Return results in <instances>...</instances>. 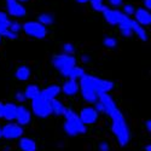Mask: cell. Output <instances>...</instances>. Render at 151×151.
<instances>
[{
  "instance_id": "cell-1",
  "label": "cell",
  "mask_w": 151,
  "mask_h": 151,
  "mask_svg": "<svg viewBox=\"0 0 151 151\" xmlns=\"http://www.w3.org/2000/svg\"><path fill=\"white\" fill-rule=\"evenodd\" d=\"M98 100L104 105L105 114H108L112 120L111 131L117 138L120 145L121 146L127 145L129 143V128H128L127 122H126L121 110L117 108L116 103L114 102V99L111 98V96L109 93L100 92V93H98Z\"/></svg>"
},
{
  "instance_id": "cell-2",
  "label": "cell",
  "mask_w": 151,
  "mask_h": 151,
  "mask_svg": "<svg viewBox=\"0 0 151 151\" xmlns=\"http://www.w3.org/2000/svg\"><path fill=\"white\" fill-rule=\"evenodd\" d=\"M65 123H64V131L68 135L75 137L78 134L86 133V124L80 120L79 115L71 109H65L64 115Z\"/></svg>"
},
{
  "instance_id": "cell-3",
  "label": "cell",
  "mask_w": 151,
  "mask_h": 151,
  "mask_svg": "<svg viewBox=\"0 0 151 151\" xmlns=\"http://www.w3.org/2000/svg\"><path fill=\"white\" fill-rule=\"evenodd\" d=\"M52 64L63 75V76L67 78L69 70L73 67L76 65V58H75L73 55H68V53L57 55L52 59Z\"/></svg>"
},
{
  "instance_id": "cell-4",
  "label": "cell",
  "mask_w": 151,
  "mask_h": 151,
  "mask_svg": "<svg viewBox=\"0 0 151 151\" xmlns=\"http://www.w3.org/2000/svg\"><path fill=\"white\" fill-rule=\"evenodd\" d=\"M32 110H33V114H35L37 117H41V119L48 117L52 114L51 102L48 99H45L41 96H39L33 99Z\"/></svg>"
},
{
  "instance_id": "cell-5",
  "label": "cell",
  "mask_w": 151,
  "mask_h": 151,
  "mask_svg": "<svg viewBox=\"0 0 151 151\" xmlns=\"http://www.w3.org/2000/svg\"><path fill=\"white\" fill-rule=\"evenodd\" d=\"M22 29L27 35L35 37V39H44L47 35V29L44 24H41L39 21H29L26 22L22 26Z\"/></svg>"
},
{
  "instance_id": "cell-6",
  "label": "cell",
  "mask_w": 151,
  "mask_h": 151,
  "mask_svg": "<svg viewBox=\"0 0 151 151\" xmlns=\"http://www.w3.org/2000/svg\"><path fill=\"white\" fill-rule=\"evenodd\" d=\"M85 79L90 82V85L96 90L97 93H100V92L109 93L112 88H114V82L112 81L99 79V78L92 76V75H87V74H85Z\"/></svg>"
},
{
  "instance_id": "cell-7",
  "label": "cell",
  "mask_w": 151,
  "mask_h": 151,
  "mask_svg": "<svg viewBox=\"0 0 151 151\" xmlns=\"http://www.w3.org/2000/svg\"><path fill=\"white\" fill-rule=\"evenodd\" d=\"M79 87L81 90L83 99L86 100L87 103H96L98 100V93L96 92V90L93 88V87L90 85V82L85 79V75L80 79Z\"/></svg>"
},
{
  "instance_id": "cell-8",
  "label": "cell",
  "mask_w": 151,
  "mask_h": 151,
  "mask_svg": "<svg viewBox=\"0 0 151 151\" xmlns=\"http://www.w3.org/2000/svg\"><path fill=\"white\" fill-rule=\"evenodd\" d=\"M6 10L7 16L16 18H22L27 14V10L23 6V3H19L18 0H6Z\"/></svg>"
},
{
  "instance_id": "cell-9",
  "label": "cell",
  "mask_w": 151,
  "mask_h": 151,
  "mask_svg": "<svg viewBox=\"0 0 151 151\" xmlns=\"http://www.w3.org/2000/svg\"><path fill=\"white\" fill-rule=\"evenodd\" d=\"M22 134H23V128L21 124L7 123L1 128V137L6 138V139H17V138L22 137Z\"/></svg>"
},
{
  "instance_id": "cell-10",
  "label": "cell",
  "mask_w": 151,
  "mask_h": 151,
  "mask_svg": "<svg viewBox=\"0 0 151 151\" xmlns=\"http://www.w3.org/2000/svg\"><path fill=\"white\" fill-rule=\"evenodd\" d=\"M105 21L109 23V24H112V26H117V24L127 16V15H124L122 11L117 10V9H106L105 11L102 12Z\"/></svg>"
},
{
  "instance_id": "cell-11",
  "label": "cell",
  "mask_w": 151,
  "mask_h": 151,
  "mask_svg": "<svg viewBox=\"0 0 151 151\" xmlns=\"http://www.w3.org/2000/svg\"><path fill=\"white\" fill-rule=\"evenodd\" d=\"M98 115H99V112L94 108L87 106V108H83L80 111L79 117L85 124H92L98 120Z\"/></svg>"
},
{
  "instance_id": "cell-12",
  "label": "cell",
  "mask_w": 151,
  "mask_h": 151,
  "mask_svg": "<svg viewBox=\"0 0 151 151\" xmlns=\"http://www.w3.org/2000/svg\"><path fill=\"white\" fill-rule=\"evenodd\" d=\"M133 16H134V21L138 22L143 27L151 24V14H150V10L147 9H144V7L137 9Z\"/></svg>"
},
{
  "instance_id": "cell-13",
  "label": "cell",
  "mask_w": 151,
  "mask_h": 151,
  "mask_svg": "<svg viewBox=\"0 0 151 151\" xmlns=\"http://www.w3.org/2000/svg\"><path fill=\"white\" fill-rule=\"evenodd\" d=\"M15 120H17L18 124H21V126L28 124L30 122V120H32L30 111L26 106H23V105L17 106V114H16V119Z\"/></svg>"
},
{
  "instance_id": "cell-14",
  "label": "cell",
  "mask_w": 151,
  "mask_h": 151,
  "mask_svg": "<svg viewBox=\"0 0 151 151\" xmlns=\"http://www.w3.org/2000/svg\"><path fill=\"white\" fill-rule=\"evenodd\" d=\"M60 91H63L67 96H74V94H76L78 91H79V83H78L76 80L69 79L64 85H63Z\"/></svg>"
},
{
  "instance_id": "cell-15",
  "label": "cell",
  "mask_w": 151,
  "mask_h": 151,
  "mask_svg": "<svg viewBox=\"0 0 151 151\" xmlns=\"http://www.w3.org/2000/svg\"><path fill=\"white\" fill-rule=\"evenodd\" d=\"M16 114H17V105H15L14 103H6L4 104V109H3V117L7 121H12L16 119Z\"/></svg>"
},
{
  "instance_id": "cell-16",
  "label": "cell",
  "mask_w": 151,
  "mask_h": 151,
  "mask_svg": "<svg viewBox=\"0 0 151 151\" xmlns=\"http://www.w3.org/2000/svg\"><path fill=\"white\" fill-rule=\"evenodd\" d=\"M60 93V87L59 86H50V87H46L45 90L40 91V96L45 99H48V100H51L53 98H56L58 94Z\"/></svg>"
},
{
  "instance_id": "cell-17",
  "label": "cell",
  "mask_w": 151,
  "mask_h": 151,
  "mask_svg": "<svg viewBox=\"0 0 151 151\" xmlns=\"http://www.w3.org/2000/svg\"><path fill=\"white\" fill-rule=\"evenodd\" d=\"M131 27H132L133 34H135L142 41H146L147 40V34H146V30L144 29L143 26H140L138 22H135L134 19H132L131 21Z\"/></svg>"
},
{
  "instance_id": "cell-18",
  "label": "cell",
  "mask_w": 151,
  "mask_h": 151,
  "mask_svg": "<svg viewBox=\"0 0 151 151\" xmlns=\"http://www.w3.org/2000/svg\"><path fill=\"white\" fill-rule=\"evenodd\" d=\"M18 145L22 151H36V143L30 138H21Z\"/></svg>"
},
{
  "instance_id": "cell-19",
  "label": "cell",
  "mask_w": 151,
  "mask_h": 151,
  "mask_svg": "<svg viewBox=\"0 0 151 151\" xmlns=\"http://www.w3.org/2000/svg\"><path fill=\"white\" fill-rule=\"evenodd\" d=\"M9 22H0V36H5L7 39H11V40H15L17 39V34L16 33H12L10 29H9Z\"/></svg>"
},
{
  "instance_id": "cell-20",
  "label": "cell",
  "mask_w": 151,
  "mask_h": 151,
  "mask_svg": "<svg viewBox=\"0 0 151 151\" xmlns=\"http://www.w3.org/2000/svg\"><path fill=\"white\" fill-rule=\"evenodd\" d=\"M50 102H51V106H52V114L59 115V116L64 115L65 108H64V105H63V104L59 102V100H57L56 98H53V99L50 100Z\"/></svg>"
},
{
  "instance_id": "cell-21",
  "label": "cell",
  "mask_w": 151,
  "mask_h": 151,
  "mask_svg": "<svg viewBox=\"0 0 151 151\" xmlns=\"http://www.w3.org/2000/svg\"><path fill=\"white\" fill-rule=\"evenodd\" d=\"M24 96H26V99H34L36 97L40 96V88L36 85H29L26 91H24Z\"/></svg>"
},
{
  "instance_id": "cell-22",
  "label": "cell",
  "mask_w": 151,
  "mask_h": 151,
  "mask_svg": "<svg viewBox=\"0 0 151 151\" xmlns=\"http://www.w3.org/2000/svg\"><path fill=\"white\" fill-rule=\"evenodd\" d=\"M85 74H86V73H85V70H83L81 67L75 65V67H73V68L69 70V73H68V75H67V78H69V79H74V80H80Z\"/></svg>"
},
{
  "instance_id": "cell-23",
  "label": "cell",
  "mask_w": 151,
  "mask_h": 151,
  "mask_svg": "<svg viewBox=\"0 0 151 151\" xmlns=\"http://www.w3.org/2000/svg\"><path fill=\"white\" fill-rule=\"evenodd\" d=\"M16 79L19 80V81H26L29 79L30 76V69L26 65H23V67H19L17 70H16Z\"/></svg>"
},
{
  "instance_id": "cell-24",
  "label": "cell",
  "mask_w": 151,
  "mask_h": 151,
  "mask_svg": "<svg viewBox=\"0 0 151 151\" xmlns=\"http://www.w3.org/2000/svg\"><path fill=\"white\" fill-rule=\"evenodd\" d=\"M37 21H39L41 24H44L45 27H47V26H51V24L55 22V17L51 14H46V12H45V14L39 15Z\"/></svg>"
},
{
  "instance_id": "cell-25",
  "label": "cell",
  "mask_w": 151,
  "mask_h": 151,
  "mask_svg": "<svg viewBox=\"0 0 151 151\" xmlns=\"http://www.w3.org/2000/svg\"><path fill=\"white\" fill-rule=\"evenodd\" d=\"M90 3L92 5L93 10L94 11H98V12H103V11H105L108 9V6L104 5L103 0H90Z\"/></svg>"
},
{
  "instance_id": "cell-26",
  "label": "cell",
  "mask_w": 151,
  "mask_h": 151,
  "mask_svg": "<svg viewBox=\"0 0 151 151\" xmlns=\"http://www.w3.org/2000/svg\"><path fill=\"white\" fill-rule=\"evenodd\" d=\"M103 44L108 48H114V47L117 46V40L115 39V37H112V36H106V37H104Z\"/></svg>"
},
{
  "instance_id": "cell-27",
  "label": "cell",
  "mask_w": 151,
  "mask_h": 151,
  "mask_svg": "<svg viewBox=\"0 0 151 151\" xmlns=\"http://www.w3.org/2000/svg\"><path fill=\"white\" fill-rule=\"evenodd\" d=\"M9 29L12 32V33H18L21 29H22V26H21V23H18L17 21H10L9 23Z\"/></svg>"
},
{
  "instance_id": "cell-28",
  "label": "cell",
  "mask_w": 151,
  "mask_h": 151,
  "mask_svg": "<svg viewBox=\"0 0 151 151\" xmlns=\"http://www.w3.org/2000/svg\"><path fill=\"white\" fill-rule=\"evenodd\" d=\"M122 12L124 15H127V16H133L134 12H135V7L133 5H131V4H126L123 6V11Z\"/></svg>"
},
{
  "instance_id": "cell-29",
  "label": "cell",
  "mask_w": 151,
  "mask_h": 151,
  "mask_svg": "<svg viewBox=\"0 0 151 151\" xmlns=\"http://www.w3.org/2000/svg\"><path fill=\"white\" fill-rule=\"evenodd\" d=\"M63 50H64V53H68V55H73L75 52V47L71 44H64Z\"/></svg>"
},
{
  "instance_id": "cell-30",
  "label": "cell",
  "mask_w": 151,
  "mask_h": 151,
  "mask_svg": "<svg viewBox=\"0 0 151 151\" xmlns=\"http://www.w3.org/2000/svg\"><path fill=\"white\" fill-rule=\"evenodd\" d=\"M108 3L112 7H120L123 4V0H108Z\"/></svg>"
},
{
  "instance_id": "cell-31",
  "label": "cell",
  "mask_w": 151,
  "mask_h": 151,
  "mask_svg": "<svg viewBox=\"0 0 151 151\" xmlns=\"http://www.w3.org/2000/svg\"><path fill=\"white\" fill-rule=\"evenodd\" d=\"M10 19H9V16H7V14H5V12H3V11H0V22H9Z\"/></svg>"
},
{
  "instance_id": "cell-32",
  "label": "cell",
  "mask_w": 151,
  "mask_h": 151,
  "mask_svg": "<svg viewBox=\"0 0 151 151\" xmlns=\"http://www.w3.org/2000/svg\"><path fill=\"white\" fill-rule=\"evenodd\" d=\"M16 99L18 100V102H24V100H26V96H24V92H17Z\"/></svg>"
},
{
  "instance_id": "cell-33",
  "label": "cell",
  "mask_w": 151,
  "mask_h": 151,
  "mask_svg": "<svg viewBox=\"0 0 151 151\" xmlns=\"http://www.w3.org/2000/svg\"><path fill=\"white\" fill-rule=\"evenodd\" d=\"M99 150H100V151H109V145H108L106 143H100Z\"/></svg>"
},
{
  "instance_id": "cell-34",
  "label": "cell",
  "mask_w": 151,
  "mask_h": 151,
  "mask_svg": "<svg viewBox=\"0 0 151 151\" xmlns=\"http://www.w3.org/2000/svg\"><path fill=\"white\" fill-rule=\"evenodd\" d=\"M144 6H145L147 10H150V9H151V0H144Z\"/></svg>"
},
{
  "instance_id": "cell-35",
  "label": "cell",
  "mask_w": 151,
  "mask_h": 151,
  "mask_svg": "<svg viewBox=\"0 0 151 151\" xmlns=\"http://www.w3.org/2000/svg\"><path fill=\"white\" fill-rule=\"evenodd\" d=\"M81 60H82L83 63H87V62H90V57L86 56V55H83V56L81 57Z\"/></svg>"
},
{
  "instance_id": "cell-36",
  "label": "cell",
  "mask_w": 151,
  "mask_h": 151,
  "mask_svg": "<svg viewBox=\"0 0 151 151\" xmlns=\"http://www.w3.org/2000/svg\"><path fill=\"white\" fill-rule=\"evenodd\" d=\"M145 124H146V127H147V131H149V132H151V121H150V120H147Z\"/></svg>"
},
{
  "instance_id": "cell-37",
  "label": "cell",
  "mask_w": 151,
  "mask_h": 151,
  "mask_svg": "<svg viewBox=\"0 0 151 151\" xmlns=\"http://www.w3.org/2000/svg\"><path fill=\"white\" fill-rule=\"evenodd\" d=\"M3 109H4V104L0 102V117H3Z\"/></svg>"
},
{
  "instance_id": "cell-38",
  "label": "cell",
  "mask_w": 151,
  "mask_h": 151,
  "mask_svg": "<svg viewBox=\"0 0 151 151\" xmlns=\"http://www.w3.org/2000/svg\"><path fill=\"white\" fill-rule=\"evenodd\" d=\"M88 1H90V0H76V3H79V4H86Z\"/></svg>"
},
{
  "instance_id": "cell-39",
  "label": "cell",
  "mask_w": 151,
  "mask_h": 151,
  "mask_svg": "<svg viewBox=\"0 0 151 151\" xmlns=\"http://www.w3.org/2000/svg\"><path fill=\"white\" fill-rule=\"evenodd\" d=\"M145 151H151V145H147V146L145 147Z\"/></svg>"
},
{
  "instance_id": "cell-40",
  "label": "cell",
  "mask_w": 151,
  "mask_h": 151,
  "mask_svg": "<svg viewBox=\"0 0 151 151\" xmlns=\"http://www.w3.org/2000/svg\"><path fill=\"white\" fill-rule=\"evenodd\" d=\"M19 3H26V1H28V0H18Z\"/></svg>"
},
{
  "instance_id": "cell-41",
  "label": "cell",
  "mask_w": 151,
  "mask_h": 151,
  "mask_svg": "<svg viewBox=\"0 0 151 151\" xmlns=\"http://www.w3.org/2000/svg\"><path fill=\"white\" fill-rule=\"evenodd\" d=\"M0 138H1V127H0Z\"/></svg>"
},
{
  "instance_id": "cell-42",
  "label": "cell",
  "mask_w": 151,
  "mask_h": 151,
  "mask_svg": "<svg viewBox=\"0 0 151 151\" xmlns=\"http://www.w3.org/2000/svg\"><path fill=\"white\" fill-rule=\"evenodd\" d=\"M0 41H1V36H0Z\"/></svg>"
}]
</instances>
